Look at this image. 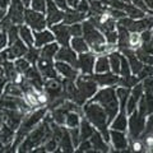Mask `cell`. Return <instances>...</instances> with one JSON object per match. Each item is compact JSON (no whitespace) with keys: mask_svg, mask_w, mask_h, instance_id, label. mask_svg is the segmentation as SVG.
<instances>
[{"mask_svg":"<svg viewBox=\"0 0 153 153\" xmlns=\"http://www.w3.org/2000/svg\"><path fill=\"white\" fill-rule=\"evenodd\" d=\"M83 114L85 119L92 124V125L101 133L103 139L107 143L110 142V130H108V123H107V115L105 112L103 107L97 102L89 101L83 105Z\"/></svg>","mask_w":153,"mask_h":153,"instance_id":"cell-1","label":"cell"},{"mask_svg":"<svg viewBox=\"0 0 153 153\" xmlns=\"http://www.w3.org/2000/svg\"><path fill=\"white\" fill-rule=\"evenodd\" d=\"M91 101L101 105L107 115V123L111 124V121L119 112V100L116 96V88L114 85H110V87L102 88L101 91H97L93 97H91Z\"/></svg>","mask_w":153,"mask_h":153,"instance_id":"cell-2","label":"cell"},{"mask_svg":"<svg viewBox=\"0 0 153 153\" xmlns=\"http://www.w3.org/2000/svg\"><path fill=\"white\" fill-rule=\"evenodd\" d=\"M47 111H49V108H38L36 111H30L28 114H26L25 116H23L21 124H19V126L17 129V133H16V137H14V143H13V148H17L19 144H21V142L25 139L27 137V134L30 133L33 128H35L37 124H40L42 121V119L46 116Z\"/></svg>","mask_w":153,"mask_h":153,"instance_id":"cell-3","label":"cell"},{"mask_svg":"<svg viewBox=\"0 0 153 153\" xmlns=\"http://www.w3.org/2000/svg\"><path fill=\"white\" fill-rule=\"evenodd\" d=\"M75 85L78 88L79 93L82 94V97L87 101L88 98L93 97L96 92L98 91V84L97 82L92 78L91 74H83V75H78L75 79Z\"/></svg>","mask_w":153,"mask_h":153,"instance_id":"cell-4","label":"cell"},{"mask_svg":"<svg viewBox=\"0 0 153 153\" xmlns=\"http://www.w3.org/2000/svg\"><path fill=\"white\" fill-rule=\"evenodd\" d=\"M82 30H83V38L88 44L89 49H92L94 46H98V45H102L106 42L103 33L100 31L98 28H96L88 19L87 21L84 19L82 22Z\"/></svg>","mask_w":153,"mask_h":153,"instance_id":"cell-5","label":"cell"},{"mask_svg":"<svg viewBox=\"0 0 153 153\" xmlns=\"http://www.w3.org/2000/svg\"><path fill=\"white\" fill-rule=\"evenodd\" d=\"M25 23L33 31H42L47 27L45 13L36 12L31 8H26L25 10Z\"/></svg>","mask_w":153,"mask_h":153,"instance_id":"cell-6","label":"cell"},{"mask_svg":"<svg viewBox=\"0 0 153 153\" xmlns=\"http://www.w3.org/2000/svg\"><path fill=\"white\" fill-rule=\"evenodd\" d=\"M146 128V117L138 112V110L133 111L129 115V120H128V129H129V135L130 139H137L139 138L140 134L144 131Z\"/></svg>","mask_w":153,"mask_h":153,"instance_id":"cell-7","label":"cell"},{"mask_svg":"<svg viewBox=\"0 0 153 153\" xmlns=\"http://www.w3.org/2000/svg\"><path fill=\"white\" fill-rule=\"evenodd\" d=\"M25 10H26V7L21 0H10L7 17L10 18L13 25L19 26L25 22Z\"/></svg>","mask_w":153,"mask_h":153,"instance_id":"cell-8","label":"cell"},{"mask_svg":"<svg viewBox=\"0 0 153 153\" xmlns=\"http://www.w3.org/2000/svg\"><path fill=\"white\" fill-rule=\"evenodd\" d=\"M96 55L93 51L82 52L78 56V64L76 68L82 71V74H93L94 71V63H96Z\"/></svg>","mask_w":153,"mask_h":153,"instance_id":"cell-9","label":"cell"},{"mask_svg":"<svg viewBox=\"0 0 153 153\" xmlns=\"http://www.w3.org/2000/svg\"><path fill=\"white\" fill-rule=\"evenodd\" d=\"M46 22L47 27H51L56 25V23L63 22L64 18V10L60 9L52 0H47L46 1Z\"/></svg>","mask_w":153,"mask_h":153,"instance_id":"cell-10","label":"cell"},{"mask_svg":"<svg viewBox=\"0 0 153 153\" xmlns=\"http://www.w3.org/2000/svg\"><path fill=\"white\" fill-rule=\"evenodd\" d=\"M50 31L54 33L55 40L61 46H70L71 35L69 32V26L64 23H56V25L50 27Z\"/></svg>","mask_w":153,"mask_h":153,"instance_id":"cell-11","label":"cell"},{"mask_svg":"<svg viewBox=\"0 0 153 153\" xmlns=\"http://www.w3.org/2000/svg\"><path fill=\"white\" fill-rule=\"evenodd\" d=\"M142 96H143V85L139 82L130 89V94H129L128 101H126V114L128 115H130L133 111H135L137 110L138 102H139Z\"/></svg>","mask_w":153,"mask_h":153,"instance_id":"cell-12","label":"cell"},{"mask_svg":"<svg viewBox=\"0 0 153 153\" xmlns=\"http://www.w3.org/2000/svg\"><path fill=\"white\" fill-rule=\"evenodd\" d=\"M54 59L59 61H65V63L70 64L74 68H76V64H78V56H76L75 51L70 46H61V49L57 50Z\"/></svg>","mask_w":153,"mask_h":153,"instance_id":"cell-13","label":"cell"},{"mask_svg":"<svg viewBox=\"0 0 153 153\" xmlns=\"http://www.w3.org/2000/svg\"><path fill=\"white\" fill-rule=\"evenodd\" d=\"M36 65L44 79L57 78V71L55 69V65L52 63V60H46V59H42V57H38Z\"/></svg>","mask_w":153,"mask_h":153,"instance_id":"cell-14","label":"cell"},{"mask_svg":"<svg viewBox=\"0 0 153 153\" xmlns=\"http://www.w3.org/2000/svg\"><path fill=\"white\" fill-rule=\"evenodd\" d=\"M55 65V69L57 71V74H61L66 79H71V80H75L76 76L79 74V70L71 66L70 64L65 63V61H59L56 60V63L54 64Z\"/></svg>","mask_w":153,"mask_h":153,"instance_id":"cell-15","label":"cell"},{"mask_svg":"<svg viewBox=\"0 0 153 153\" xmlns=\"http://www.w3.org/2000/svg\"><path fill=\"white\" fill-rule=\"evenodd\" d=\"M110 140H111L114 148L117 151H125L129 147V139L125 137L124 131H120V130L111 129L110 130Z\"/></svg>","mask_w":153,"mask_h":153,"instance_id":"cell-16","label":"cell"},{"mask_svg":"<svg viewBox=\"0 0 153 153\" xmlns=\"http://www.w3.org/2000/svg\"><path fill=\"white\" fill-rule=\"evenodd\" d=\"M92 78L97 82L98 85H102V87H110V85H115L117 84L120 76L117 74H114L112 71H106V73H96V74H91Z\"/></svg>","mask_w":153,"mask_h":153,"instance_id":"cell-17","label":"cell"},{"mask_svg":"<svg viewBox=\"0 0 153 153\" xmlns=\"http://www.w3.org/2000/svg\"><path fill=\"white\" fill-rule=\"evenodd\" d=\"M33 37H35V44H33V46H36L37 49H41L42 46L55 41L54 33L51 31H47V30L33 31Z\"/></svg>","mask_w":153,"mask_h":153,"instance_id":"cell-18","label":"cell"},{"mask_svg":"<svg viewBox=\"0 0 153 153\" xmlns=\"http://www.w3.org/2000/svg\"><path fill=\"white\" fill-rule=\"evenodd\" d=\"M85 18H88V14L78 12L76 9H73V8H68L66 10H64L63 23L69 26V25H74V23L83 22Z\"/></svg>","mask_w":153,"mask_h":153,"instance_id":"cell-19","label":"cell"},{"mask_svg":"<svg viewBox=\"0 0 153 153\" xmlns=\"http://www.w3.org/2000/svg\"><path fill=\"white\" fill-rule=\"evenodd\" d=\"M121 52H123V55L125 56L128 59V61H129L131 73L137 75L142 70V68H143V65H144V64H143L142 61L138 59V56L135 55V51H134V50H131V49H124V50H121Z\"/></svg>","mask_w":153,"mask_h":153,"instance_id":"cell-20","label":"cell"},{"mask_svg":"<svg viewBox=\"0 0 153 153\" xmlns=\"http://www.w3.org/2000/svg\"><path fill=\"white\" fill-rule=\"evenodd\" d=\"M91 143H92V149L94 152H110V147L107 144V142L103 139V137L101 135L100 131H96L92 134V137L89 138Z\"/></svg>","mask_w":153,"mask_h":153,"instance_id":"cell-21","label":"cell"},{"mask_svg":"<svg viewBox=\"0 0 153 153\" xmlns=\"http://www.w3.org/2000/svg\"><path fill=\"white\" fill-rule=\"evenodd\" d=\"M59 49L60 47L57 42H50V44L42 46L40 49V57L46 59V60H54V57Z\"/></svg>","mask_w":153,"mask_h":153,"instance_id":"cell-22","label":"cell"},{"mask_svg":"<svg viewBox=\"0 0 153 153\" xmlns=\"http://www.w3.org/2000/svg\"><path fill=\"white\" fill-rule=\"evenodd\" d=\"M18 30H19V38H21L28 47L33 46V44H35V37H33V31L31 28L27 25H19Z\"/></svg>","mask_w":153,"mask_h":153,"instance_id":"cell-23","label":"cell"},{"mask_svg":"<svg viewBox=\"0 0 153 153\" xmlns=\"http://www.w3.org/2000/svg\"><path fill=\"white\" fill-rule=\"evenodd\" d=\"M111 129L120 131H126L128 129V119H126V112L125 111H119L117 115L115 116L114 121H111Z\"/></svg>","mask_w":153,"mask_h":153,"instance_id":"cell-24","label":"cell"},{"mask_svg":"<svg viewBox=\"0 0 153 153\" xmlns=\"http://www.w3.org/2000/svg\"><path fill=\"white\" fill-rule=\"evenodd\" d=\"M59 148L63 152H73V142H71L70 134H69V129L64 128L63 129V134H61V138L59 140Z\"/></svg>","mask_w":153,"mask_h":153,"instance_id":"cell-25","label":"cell"},{"mask_svg":"<svg viewBox=\"0 0 153 153\" xmlns=\"http://www.w3.org/2000/svg\"><path fill=\"white\" fill-rule=\"evenodd\" d=\"M79 131H80V140L89 139L92 137V134L94 133V126L91 124L87 119H82L79 124Z\"/></svg>","mask_w":153,"mask_h":153,"instance_id":"cell-26","label":"cell"},{"mask_svg":"<svg viewBox=\"0 0 153 153\" xmlns=\"http://www.w3.org/2000/svg\"><path fill=\"white\" fill-rule=\"evenodd\" d=\"M16 137V133H14V129H12L10 126H8L5 123L0 128V142L3 144H10V142L14 139Z\"/></svg>","mask_w":153,"mask_h":153,"instance_id":"cell-27","label":"cell"},{"mask_svg":"<svg viewBox=\"0 0 153 153\" xmlns=\"http://www.w3.org/2000/svg\"><path fill=\"white\" fill-rule=\"evenodd\" d=\"M70 46L75 52H79V54L89 51V46H88V44L85 42V40L82 36L70 38Z\"/></svg>","mask_w":153,"mask_h":153,"instance_id":"cell-28","label":"cell"},{"mask_svg":"<svg viewBox=\"0 0 153 153\" xmlns=\"http://www.w3.org/2000/svg\"><path fill=\"white\" fill-rule=\"evenodd\" d=\"M124 12H125L126 17L131 18V19H140L143 17L148 16V14H146L143 10H140L139 8H137L135 5H133V4H130V3L125 4V7H124Z\"/></svg>","mask_w":153,"mask_h":153,"instance_id":"cell-29","label":"cell"},{"mask_svg":"<svg viewBox=\"0 0 153 153\" xmlns=\"http://www.w3.org/2000/svg\"><path fill=\"white\" fill-rule=\"evenodd\" d=\"M110 71V63L107 55H100L94 63V73H106Z\"/></svg>","mask_w":153,"mask_h":153,"instance_id":"cell-30","label":"cell"},{"mask_svg":"<svg viewBox=\"0 0 153 153\" xmlns=\"http://www.w3.org/2000/svg\"><path fill=\"white\" fill-rule=\"evenodd\" d=\"M120 52L119 51H114L111 52L108 56V63H110V69L112 70L114 74L120 75Z\"/></svg>","mask_w":153,"mask_h":153,"instance_id":"cell-31","label":"cell"},{"mask_svg":"<svg viewBox=\"0 0 153 153\" xmlns=\"http://www.w3.org/2000/svg\"><path fill=\"white\" fill-rule=\"evenodd\" d=\"M3 94H8V96H13V97H23V92L19 84L14 83V82H7L5 88L3 91Z\"/></svg>","mask_w":153,"mask_h":153,"instance_id":"cell-32","label":"cell"},{"mask_svg":"<svg viewBox=\"0 0 153 153\" xmlns=\"http://www.w3.org/2000/svg\"><path fill=\"white\" fill-rule=\"evenodd\" d=\"M140 80H139V78L135 75V74H130V75H126V76H121L120 79H119V82H117V84L120 85V87H125V88H133L135 84H138Z\"/></svg>","mask_w":153,"mask_h":153,"instance_id":"cell-33","label":"cell"},{"mask_svg":"<svg viewBox=\"0 0 153 153\" xmlns=\"http://www.w3.org/2000/svg\"><path fill=\"white\" fill-rule=\"evenodd\" d=\"M79 124H80V114L75 111L68 112L65 117V125L70 129V128H78Z\"/></svg>","mask_w":153,"mask_h":153,"instance_id":"cell-34","label":"cell"},{"mask_svg":"<svg viewBox=\"0 0 153 153\" xmlns=\"http://www.w3.org/2000/svg\"><path fill=\"white\" fill-rule=\"evenodd\" d=\"M142 37L139 32H130L129 33V40H128V45L129 49L131 50H137L142 46Z\"/></svg>","mask_w":153,"mask_h":153,"instance_id":"cell-35","label":"cell"},{"mask_svg":"<svg viewBox=\"0 0 153 153\" xmlns=\"http://www.w3.org/2000/svg\"><path fill=\"white\" fill-rule=\"evenodd\" d=\"M26 59L30 61L31 65H36L38 57H40V49H37L36 46H30L28 47V50L25 55Z\"/></svg>","mask_w":153,"mask_h":153,"instance_id":"cell-36","label":"cell"},{"mask_svg":"<svg viewBox=\"0 0 153 153\" xmlns=\"http://www.w3.org/2000/svg\"><path fill=\"white\" fill-rule=\"evenodd\" d=\"M14 66H16L18 73L25 74V71L31 66V63L26 59V57H18V59L14 60Z\"/></svg>","mask_w":153,"mask_h":153,"instance_id":"cell-37","label":"cell"},{"mask_svg":"<svg viewBox=\"0 0 153 153\" xmlns=\"http://www.w3.org/2000/svg\"><path fill=\"white\" fill-rule=\"evenodd\" d=\"M134 51H135V55L138 56V59H139L143 64L153 65V55L148 54V52H146V51H143L140 47L139 49H137V50H134Z\"/></svg>","mask_w":153,"mask_h":153,"instance_id":"cell-38","label":"cell"},{"mask_svg":"<svg viewBox=\"0 0 153 153\" xmlns=\"http://www.w3.org/2000/svg\"><path fill=\"white\" fill-rule=\"evenodd\" d=\"M131 70H130V65H129V61L123 54L120 55V75L121 76H126L130 75Z\"/></svg>","mask_w":153,"mask_h":153,"instance_id":"cell-39","label":"cell"},{"mask_svg":"<svg viewBox=\"0 0 153 153\" xmlns=\"http://www.w3.org/2000/svg\"><path fill=\"white\" fill-rule=\"evenodd\" d=\"M46 1L47 0H31V9L40 13L46 12Z\"/></svg>","mask_w":153,"mask_h":153,"instance_id":"cell-40","label":"cell"},{"mask_svg":"<svg viewBox=\"0 0 153 153\" xmlns=\"http://www.w3.org/2000/svg\"><path fill=\"white\" fill-rule=\"evenodd\" d=\"M8 41H9V45L16 42L18 38H19V30H18V26L17 25H13L8 30Z\"/></svg>","mask_w":153,"mask_h":153,"instance_id":"cell-41","label":"cell"},{"mask_svg":"<svg viewBox=\"0 0 153 153\" xmlns=\"http://www.w3.org/2000/svg\"><path fill=\"white\" fill-rule=\"evenodd\" d=\"M69 129V128H68ZM69 134L71 138V142H73L74 147H78L80 143V131H79V126L78 128H70L69 129Z\"/></svg>","mask_w":153,"mask_h":153,"instance_id":"cell-42","label":"cell"},{"mask_svg":"<svg viewBox=\"0 0 153 153\" xmlns=\"http://www.w3.org/2000/svg\"><path fill=\"white\" fill-rule=\"evenodd\" d=\"M151 75H153V65H147V64L143 65L142 70L137 74V76L139 78V80H143L144 78H147V76H151Z\"/></svg>","mask_w":153,"mask_h":153,"instance_id":"cell-43","label":"cell"},{"mask_svg":"<svg viewBox=\"0 0 153 153\" xmlns=\"http://www.w3.org/2000/svg\"><path fill=\"white\" fill-rule=\"evenodd\" d=\"M142 85H143L144 93H153V75L147 76V78L143 79Z\"/></svg>","mask_w":153,"mask_h":153,"instance_id":"cell-44","label":"cell"},{"mask_svg":"<svg viewBox=\"0 0 153 153\" xmlns=\"http://www.w3.org/2000/svg\"><path fill=\"white\" fill-rule=\"evenodd\" d=\"M69 32L73 37H79L83 35V30H82V25L80 23H74V25L69 26Z\"/></svg>","mask_w":153,"mask_h":153,"instance_id":"cell-45","label":"cell"},{"mask_svg":"<svg viewBox=\"0 0 153 153\" xmlns=\"http://www.w3.org/2000/svg\"><path fill=\"white\" fill-rule=\"evenodd\" d=\"M130 3L133 4V5H135L137 8H139L140 10H143L146 14H153V12H152L151 9L146 5L144 0H130Z\"/></svg>","mask_w":153,"mask_h":153,"instance_id":"cell-46","label":"cell"},{"mask_svg":"<svg viewBox=\"0 0 153 153\" xmlns=\"http://www.w3.org/2000/svg\"><path fill=\"white\" fill-rule=\"evenodd\" d=\"M44 147H45L46 152H54V151H56V148H59V142H57L55 138H50L44 144Z\"/></svg>","mask_w":153,"mask_h":153,"instance_id":"cell-47","label":"cell"},{"mask_svg":"<svg viewBox=\"0 0 153 153\" xmlns=\"http://www.w3.org/2000/svg\"><path fill=\"white\" fill-rule=\"evenodd\" d=\"M76 148H78V152H89V151H92V143H91L89 139L80 140L79 146Z\"/></svg>","mask_w":153,"mask_h":153,"instance_id":"cell-48","label":"cell"},{"mask_svg":"<svg viewBox=\"0 0 153 153\" xmlns=\"http://www.w3.org/2000/svg\"><path fill=\"white\" fill-rule=\"evenodd\" d=\"M75 9L78 12L88 14L89 13V3H88V0H79V3H78V5L75 7Z\"/></svg>","mask_w":153,"mask_h":153,"instance_id":"cell-49","label":"cell"},{"mask_svg":"<svg viewBox=\"0 0 153 153\" xmlns=\"http://www.w3.org/2000/svg\"><path fill=\"white\" fill-rule=\"evenodd\" d=\"M105 40H106L107 44H116L117 42V31H111V32H107L105 33Z\"/></svg>","mask_w":153,"mask_h":153,"instance_id":"cell-50","label":"cell"},{"mask_svg":"<svg viewBox=\"0 0 153 153\" xmlns=\"http://www.w3.org/2000/svg\"><path fill=\"white\" fill-rule=\"evenodd\" d=\"M8 44H9V41H8V33L1 31V32H0V51L5 49Z\"/></svg>","mask_w":153,"mask_h":153,"instance_id":"cell-51","label":"cell"},{"mask_svg":"<svg viewBox=\"0 0 153 153\" xmlns=\"http://www.w3.org/2000/svg\"><path fill=\"white\" fill-rule=\"evenodd\" d=\"M143 133H153V112L148 115V120L146 123V128Z\"/></svg>","mask_w":153,"mask_h":153,"instance_id":"cell-52","label":"cell"},{"mask_svg":"<svg viewBox=\"0 0 153 153\" xmlns=\"http://www.w3.org/2000/svg\"><path fill=\"white\" fill-rule=\"evenodd\" d=\"M7 82H8V79L5 78V74H4V68H3V65L0 64V85L5 87Z\"/></svg>","mask_w":153,"mask_h":153,"instance_id":"cell-53","label":"cell"},{"mask_svg":"<svg viewBox=\"0 0 153 153\" xmlns=\"http://www.w3.org/2000/svg\"><path fill=\"white\" fill-rule=\"evenodd\" d=\"M57 7H59L60 9H63V10H66L69 7H68V4H66V0H52Z\"/></svg>","mask_w":153,"mask_h":153,"instance_id":"cell-54","label":"cell"},{"mask_svg":"<svg viewBox=\"0 0 153 153\" xmlns=\"http://www.w3.org/2000/svg\"><path fill=\"white\" fill-rule=\"evenodd\" d=\"M9 4H10V0H0V8L7 10L9 8Z\"/></svg>","mask_w":153,"mask_h":153,"instance_id":"cell-55","label":"cell"},{"mask_svg":"<svg viewBox=\"0 0 153 153\" xmlns=\"http://www.w3.org/2000/svg\"><path fill=\"white\" fill-rule=\"evenodd\" d=\"M144 3H146V5L153 12V0H144Z\"/></svg>","mask_w":153,"mask_h":153,"instance_id":"cell-56","label":"cell"},{"mask_svg":"<svg viewBox=\"0 0 153 153\" xmlns=\"http://www.w3.org/2000/svg\"><path fill=\"white\" fill-rule=\"evenodd\" d=\"M4 17H5V10L0 8V21H1V19H3Z\"/></svg>","mask_w":153,"mask_h":153,"instance_id":"cell-57","label":"cell"},{"mask_svg":"<svg viewBox=\"0 0 153 153\" xmlns=\"http://www.w3.org/2000/svg\"><path fill=\"white\" fill-rule=\"evenodd\" d=\"M149 42H151V45H152V49H153V32H152V37H151Z\"/></svg>","mask_w":153,"mask_h":153,"instance_id":"cell-58","label":"cell"},{"mask_svg":"<svg viewBox=\"0 0 153 153\" xmlns=\"http://www.w3.org/2000/svg\"><path fill=\"white\" fill-rule=\"evenodd\" d=\"M0 32H1V28H0Z\"/></svg>","mask_w":153,"mask_h":153,"instance_id":"cell-59","label":"cell"}]
</instances>
